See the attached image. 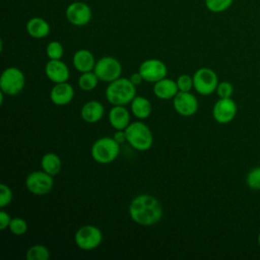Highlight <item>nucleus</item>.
I'll use <instances>...</instances> for the list:
<instances>
[{"label": "nucleus", "instance_id": "f257e3e1", "mask_svg": "<svg viewBox=\"0 0 260 260\" xmlns=\"http://www.w3.org/2000/svg\"><path fill=\"white\" fill-rule=\"evenodd\" d=\"M131 219L139 225H152L157 223L164 214V209L154 196L150 194H139L135 196L128 209Z\"/></svg>", "mask_w": 260, "mask_h": 260}, {"label": "nucleus", "instance_id": "f03ea898", "mask_svg": "<svg viewBox=\"0 0 260 260\" xmlns=\"http://www.w3.org/2000/svg\"><path fill=\"white\" fill-rule=\"evenodd\" d=\"M105 94L111 105L126 106L136 96V85L127 77H119L108 83Z\"/></svg>", "mask_w": 260, "mask_h": 260}, {"label": "nucleus", "instance_id": "7ed1b4c3", "mask_svg": "<svg viewBox=\"0 0 260 260\" xmlns=\"http://www.w3.org/2000/svg\"><path fill=\"white\" fill-rule=\"evenodd\" d=\"M127 142L138 151H146L153 144V135L150 128L141 120L131 122L125 129Z\"/></svg>", "mask_w": 260, "mask_h": 260}, {"label": "nucleus", "instance_id": "20e7f679", "mask_svg": "<svg viewBox=\"0 0 260 260\" xmlns=\"http://www.w3.org/2000/svg\"><path fill=\"white\" fill-rule=\"evenodd\" d=\"M120 153V144L112 136H103L96 139L90 148L92 159L101 165L113 162Z\"/></svg>", "mask_w": 260, "mask_h": 260}, {"label": "nucleus", "instance_id": "39448f33", "mask_svg": "<svg viewBox=\"0 0 260 260\" xmlns=\"http://www.w3.org/2000/svg\"><path fill=\"white\" fill-rule=\"evenodd\" d=\"M25 77L23 72L16 67L5 68L0 76V90L7 95L18 94L24 87Z\"/></svg>", "mask_w": 260, "mask_h": 260}, {"label": "nucleus", "instance_id": "423d86ee", "mask_svg": "<svg viewBox=\"0 0 260 260\" xmlns=\"http://www.w3.org/2000/svg\"><path fill=\"white\" fill-rule=\"evenodd\" d=\"M103 241L102 231L92 224L80 226L74 236L76 246L84 251H90L98 248Z\"/></svg>", "mask_w": 260, "mask_h": 260}, {"label": "nucleus", "instance_id": "0eeeda50", "mask_svg": "<svg viewBox=\"0 0 260 260\" xmlns=\"http://www.w3.org/2000/svg\"><path fill=\"white\" fill-rule=\"evenodd\" d=\"M93 72L101 81L110 83L121 77L122 65L115 57L104 56L95 62Z\"/></svg>", "mask_w": 260, "mask_h": 260}, {"label": "nucleus", "instance_id": "6e6552de", "mask_svg": "<svg viewBox=\"0 0 260 260\" xmlns=\"http://www.w3.org/2000/svg\"><path fill=\"white\" fill-rule=\"evenodd\" d=\"M193 85L196 92L201 95H209L216 90L218 78L216 73L207 67L199 68L193 74Z\"/></svg>", "mask_w": 260, "mask_h": 260}, {"label": "nucleus", "instance_id": "1a4fd4ad", "mask_svg": "<svg viewBox=\"0 0 260 260\" xmlns=\"http://www.w3.org/2000/svg\"><path fill=\"white\" fill-rule=\"evenodd\" d=\"M26 189L38 196L48 194L54 187L53 176L45 171H34L25 178Z\"/></svg>", "mask_w": 260, "mask_h": 260}, {"label": "nucleus", "instance_id": "9d476101", "mask_svg": "<svg viewBox=\"0 0 260 260\" xmlns=\"http://www.w3.org/2000/svg\"><path fill=\"white\" fill-rule=\"evenodd\" d=\"M139 73L142 75L144 81L154 83L165 77L168 74L167 65L159 59H146L144 60L138 68Z\"/></svg>", "mask_w": 260, "mask_h": 260}, {"label": "nucleus", "instance_id": "9b49d317", "mask_svg": "<svg viewBox=\"0 0 260 260\" xmlns=\"http://www.w3.org/2000/svg\"><path fill=\"white\" fill-rule=\"evenodd\" d=\"M67 20L75 26L86 25L91 20L90 7L81 1H75L70 3L65 11Z\"/></svg>", "mask_w": 260, "mask_h": 260}, {"label": "nucleus", "instance_id": "f8f14e48", "mask_svg": "<svg viewBox=\"0 0 260 260\" xmlns=\"http://www.w3.org/2000/svg\"><path fill=\"white\" fill-rule=\"evenodd\" d=\"M175 111L183 117H191L198 110V100L191 91H179L173 99Z\"/></svg>", "mask_w": 260, "mask_h": 260}, {"label": "nucleus", "instance_id": "ddd939ff", "mask_svg": "<svg viewBox=\"0 0 260 260\" xmlns=\"http://www.w3.org/2000/svg\"><path fill=\"white\" fill-rule=\"evenodd\" d=\"M237 114V105L231 98L216 101L212 108V116L219 124H228L234 120Z\"/></svg>", "mask_w": 260, "mask_h": 260}, {"label": "nucleus", "instance_id": "4468645a", "mask_svg": "<svg viewBox=\"0 0 260 260\" xmlns=\"http://www.w3.org/2000/svg\"><path fill=\"white\" fill-rule=\"evenodd\" d=\"M45 74L53 83L68 81L70 70L65 62L59 60H49L45 65Z\"/></svg>", "mask_w": 260, "mask_h": 260}, {"label": "nucleus", "instance_id": "2eb2a0df", "mask_svg": "<svg viewBox=\"0 0 260 260\" xmlns=\"http://www.w3.org/2000/svg\"><path fill=\"white\" fill-rule=\"evenodd\" d=\"M73 98L74 88L67 81L54 83V86L50 91V100L56 106H66L71 103Z\"/></svg>", "mask_w": 260, "mask_h": 260}, {"label": "nucleus", "instance_id": "dca6fc26", "mask_svg": "<svg viewBox=\"0 0 260 260\" xmlns=\"http://www.w3.org/2000/svg\"><path fill=\"white\" fill-rule=\"evenodd\" d=\"M108 119L115 130H125L131 123L130 112L125 106H113L108 114Z\"/></svg>", "mask_w": 260, "mask_h": 260}, {"label": "nucleus", "instance_id": "f3484780", "mask_svg": "<svg viewBox=\"0 0 260 260\" xmlns=\"http://www.w3.org/2000/svg\"><path fill=\"white\" fill-rule=\"evenodd\" d=\"M104 105L101 102L94 100L86 102L80 110V116L82 120L88 124L98 123L104 117Z\"/></svg>", "mask_w": 260, "mask_h": 260}, {"label": "nucleus", "instance_id": "a211bd4d", "mask_svg": "<svg viewBox=\"0 0 260 260\" xmlns=\"http://www.w3.org/2000/svg\"><path fill=\"white\" fill-rule=\"evenodd\" d=\"M178 92L179 88L174 79L165 77L153 83V93L159 100H173Z\"/></svg>", "mask_w": 260, "mask_h": 260}, {"label": "nucleus", "instance_id": "6ab92c4d", "mask_svg": "<svg viewBox=\"0 0 260 260\" xmlns=\"http://www.w3.org/2000/svg\"><path fill=\"white\" fill-rule=\"evenodd\" d=\"M95 62L93 54L86 49L77 50L72 57V64L74 68L80 73L92 71Z\"/></svg>", "mask_w": 260, "mask_h": 260}, {"label": "nucleus", "instance_id": "aec40b11", "mask_svg": "<svg viewBox=\"0 0 260 260\" xmlns=\"http://www.w3.org/2000/svg\"><path fill=\"white\" fill-rule=\"evenodd\" d=\"M27 34L34 39H44L50 34L49 22L39 16L31 17L27 20L25 25Z\"/></svg>", "mask_w": 260, "mask_h": 260}, {"label": "nucleus", "instance_id": "412c9836", "mask_svg": "<svg viewBox=\"0 0 260 260\" xmlns=\"http://www.w3.org/2000/svg\"><path fill=\"white\" fill-rule=\"evenodd\" d=\"M131 114L138 120L148 118L152 112V106L148 99L143 95H137L130 103Z\"/></svg>", "mask_w": 260, "mask_h": 260}, {"label": "nucleus", "instance_id": "4be33fe9", "mask_svg": "<svg viewBox=\"0 0 260 260\" xmlns=\"http://www.w3.org/2000/svg\"><path fill=\"white\" fill-rule=\"evenodd\" d=\"M41 167L43 171L54 177L60 173L62 168V161L57 153L47 152L41 158Z\"/></svg>", "mask_w": 260, "mask_h": 260}, {"label": "nucleus", "instance_id": "5701e85b", "mask_svg": "<svg viewBox=\"0 0 260 260\" xmlns=\"http://www.w3.org/2000/svg\"><path fill=\"white\" fill-rule=\"evenodd\" d=\"M99 81H100L99 77L92 70V71H87V72L81 73L78 77L77 84L81 90L91 91L98 86Z\"/></svg>", "mask_w": 260, "mask_h": 260}, {"label": "nucleus", "instance_id": "b1692460", "mask_svg": "<svg viewBox=\"0 0 260 260\" xmlns=\"http://www.w3.org/2000/svg\"><path fill=\"white\" fill-rule=\"evenodd\" d=\"M25 257L27 260H48L50 258V250L44 245H34L27 249Z\"/></svg>", "mask_w": 260, "mask_h": 260}, {"label": "nucleus", "instance_id": "393cba45", "mask_svg": "<svg viewBox=\"0 0 260 260\" xmlns=\"http://www.w3.org/2000/svg\"><path fill=\"white\" fill-rule=\"evenodd\" d=\"M46 54L49 60H59L64 55V48L60 42L52 41L46 47Z\"/></svg>", "mask_w": 260, "mask_h": 260}, {"label": "nucleus", "instance_id": "a878e982", "mask_svg": "<svg viewBox=\"0 0 260 260\" xmlns=\"http://www.w3.org/2000/svg\"><path fill=\"white\" fill-rule=\"evenodd\" d=\"M234 0H205L206 8L213 13H220L229 9Z\"/></svg>", "mask_w": 260, "mask_h": 260}, {"label": "nucleus", "instance_id": "bb28decb", "mask_svg": "<svg viewBox=\"0 0 260 260\" xmlns=\"http://www.w3.org/2000/svg\"><path fill=\"white\" fill-rule=\"evenodd\" d=\"M8 229L14 236H22L27 231V222L22 217H12Z\"/></svg>", "mask_w": 260, "mask_h": 260}, {"label": "nucleus", "instance_id": "cd10ccee", "mask_svg": "<svg viewBox=\"0 0 260 260\" xmlns=\"http://www.w3.org/2000/svg\"><path fill=\"white\" fill-rule=\"evenodd\" d=\"M246 182L251 189L260 190V167H256L248 173Z\"/></svg>", "mask_w": 260, "mask_h": 260}, {"label": "nucleus", "instance_id": "c85d7f7f", "mask_svg": "<svg viewBox=\"0 0 260 260\" xmlns=\"http://www.w3.org/2000/svg\"><path fill=\"white\" fill-rule=\"evenodd\" d=\"M179 91H191L194 88L193 85V77L188 74H181L176 79Z\"/></svg>", "mask_w": 260, "mask_h": 260}, {"label": "nucleus", "instance_id": "c756f323", "mask_svg": "<svg viewBox=\"0 0 260 260\" xmlns=\"http://www.w3.org/2000/svg\"><path fill=\"white\" fill-rule=\"evenodd\" d=\"M13 193L10 187L6 184L0 185V207L4 208L8 206L12 200Z\"/></svg>", "mask_w": 260, "mask_h": 260}, {"label": "nucleus", "instance_id": "7c9ffc66", "mask_svg": "<svg viewBox=\"0 0 260 260\" xmlns=\"http://www.w3.org/2000/svg\"><path fill=\"white\" fill-rule=\"evenodd\" d=\"M215 91L220 99L231 98L234 92V87L232 83H230L229 81H221V82H218Z\"/></svg>", "mask_w": 260, "mask_h": 260}, {"label": "nucleus", "instance_id": "2f4dec72", "mask_svg": "<svg viewBox=\"0 0 260 260\" xmlns=\"http://www.w3.org/2000/svg\"><path fill=\"white\" fill-rule=\"evenodd\" d=\"M11 216L5 211V210H1L0 211V230L4 231L6 229H8L9 223L11 221Z\"/></svg>", "mask_w": 260, "mask_h": 260}, {"label": "nucleus", "instance_id": "473e14b6", "mask_svg": "<svg viewBox=\"0 0 260 260\" xmlns=\"http://www.w3.org/2000/svg\"><path fill=\"white\" fill-rule=\"evenodd\" d=\"M114 139L119 143H124L125 141H127V136H126V132L125 130H116V132L113 135Z\"/></svg>", "mask_w": 260, "mask_h": 260}, {"label": "nucleus", "instance_id": "72a5a7b5", "mask_svg": "<svg viewBox=\"0 0 260 260\" xmlns=\"http://www.w3.org/2000/svg\"><path fill=\"white\" fill-rule=\"evenodd\" d=\"M129 79L131 80V82H132L134 85H139V84L142 83V81H144V79H143L142 75L139 73V71L132 73V74L130 75Z\"/></svg>", "mask_w": 260, "mask_h": 260}, {"label": "nucleus", "instance_id": "f704fd0d", "mask_svg": "<svg viewBox=\"0 0 260 260\" xmlns=\"http://www.w3.org/2000/svg\"><path fill=\"white\" fill-rule=\"evenodd\" d=\"M258 244H259V246H260V233H259V235H258Z\"/></svg>", "mask_w": 260, "mask_h": 260}]
</instances>
